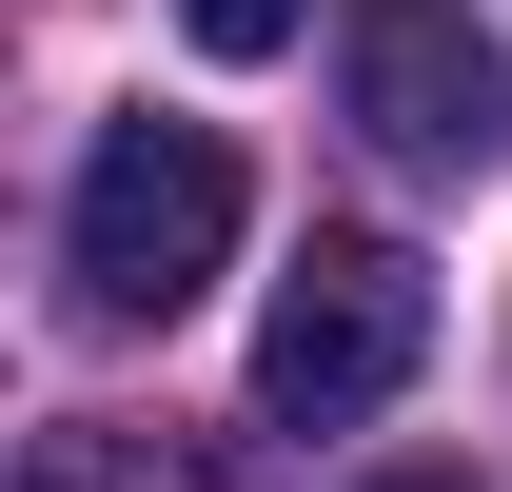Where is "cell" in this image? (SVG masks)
<instances>
[{
  "label": "cell",
  "instance_id": "1",
  "mask_svg": "<svg viewBox=\"0 0 512 492\" xmlns=\"http://www.w3.org/2000/svg\"><path fill=\"white\" fill-rule=\"evenodd\" d=\"M217 256H237V138L217 119H99V158H79V197H60L79 315H178Z\"/></svg>",
  "mask_w": 512,
  "mask_h": 492
},
{
  "label": "cell",
  "instance_id": "2",
  "mask_svg": "<svg viewBox=\"0 0 512 492\" xmlns=\"http://www.w3.org/2000/svg\"><path fill=\"white\" fill-rule=\"evenodd\" d=\"M414 355H434V276L394 237H316L276 276V315H256V414L276 433H355V414L414 394Z\"/></svg>",
  "mask_w": 512,
  "mask_h": 492
},
{
  "label": "cell",
  "instance_id": "3",
  "mask_svg": "<svg viewBox=\"0 0 512 492\" xmlns=\"http://www.w3.org/2000/svg\"><path fill=\"white\" fill-rule=\"evenodd\" d=\"M335 79H355V119H375L414 178H493L512 158V40L473 0H355Z\"/></svg>",
  "mask_w": 512,
  "mask_h": 492
},
{
  "label": "cell",
  "instance_id": "4",
  "mask_svg": "<svg viewBox=\"0 0 512 492\" xmlns=\"http://www.w3.org/2000/svg\"><path fill=\"white\" fill-rule=\"evenodd\" d=\"M20 492H217V453H178V433H138V414H60L20 453Z\"/></svg>",
  "mask_w": 512,
  "mask_h": 492
},
{
  "label": "cell",
  "instance_id": "5",
  "mask_svg": "<svg viewBox=\"0 0 512 492\" xmlns=\"http://www.w3.org/2000/svg\"><path fill=\"white\" fill-rule=\"evenodd\" d=\"M296 20H316V0H178L197 60H296Z\"/></svg>",
  "mask_w": 512,
  "mask_h": 492
},
{
  "label": "cell",
  "instance_id": "6",
  "mask_svg": "<svg viewBox=\"0 0 512 492\" xmlns=\"http://www.w3.org/2000/svg\"><path fill=\"white\" fill-rule=\"evenodd\" d=\"M375 492H473V473H375Z\"/></svg>",
  "mask_w": 512,
  "mask_h": 492
}]
</instances>
